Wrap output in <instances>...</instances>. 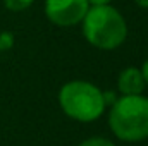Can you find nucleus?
I'll list each match as a JSON object with an SVG mask.
<instances>
[{"label":"nucleus","mask_w":148,"mask_h":146,"mask_svg":"<svg viewBox=\"0 0 148 146\" xmlns=\"http://www.w3.org/2000/svg\"><path fill=\"white\" fill-rule=\"evenodd\" d=\"M112 132L122 141H141L148 138V98L140 95L119 98L109 117Z\"/></svg>","instance_id":"1"},{"label":"nucleus","mask_w":148,"mask_h":146,"mask_svg":"<svg viewBox=\"0 0 148 146\" xmlns=\"http://www.w3.org/2000/svg\"><path fill=\"white\" fill-rule=\"evenodd\" d=\"M83 33L86 40L103 50L122 45L127 35L126 21L110 5H95L83 17Z\"/></svg>","instance_id":"2"},{"label":"nucleus","mask_w":148,"mask_h":146,"mask_svg":"<svg viewBox=\"0 0 148 146\" xmlns=\"http://www.w3.org/2000/svg\"><path fill=\"white\" fill-rule=\"evenodd\" d=\"M62 110L81 122H91L102 115L105 108V95L86 81L67 83L59 95Z\"/></svg>","instance_id":"3"},{"label":"nucleus","mask_w":148,"mask_h":146,"mask_svg":"<svg viewBox=\"0 0 148 146\" xmlns=\"http://www.w3.org/2000/svg\"><path fill=\"white\" fill-rule=\"evenodd\" d=\"M47 17L57 26H73L83 21L88 12L86 0H47Z\"/></svg>","instance_id":"4"},{"label":"nucleus","mask_w":148,"mask_h":146,"mask_svg":"<svg viewBox=\"0 0 148 146\" xmlns=\"http://www.w3.org/2000/svg\"><path fill=\"white\" fill-rule=\"evenodd\" d=\"M145 88V79L141 76V71L136 67H129L119 76V89L122 95L131 96V95H140Z\"/></svg>","instance_id":"5"},{"label":"nucleus","mask_w":148,"mask_h":146,"mask_svg":"<svg viewBox=\"0 0 148 146\" xmlns=\"http://www.w3.org/2000/svg\"><path fill=\"white\" fill-rule=\"evenodd\" d=\"M33 2H35V0H3L5 7H7L9 10H14V12H17V10H24V9L29 7Z\"/></svg>","instance_id":"6"},{"label":"nucleus","mask_w":148,"mask_h":146,"mask_svg":"<svg viewBox=\"0 0 148 146\" xmlns=\"http://www.w3.org/2000/svg\"><path fill=\"white\" fill-rule=\"evenodd\" d=\"M79 146H115V145L110 143L109 139H105V138H91V139L83 141Z\"/></svg>","instance_id":"7"},{"label":"nucleus","mask_w":148,"mask_h":146,"mask_svg":"<svg viewBox=\"0 0 148 146\" xmlns=\"http://www.w3.org/2000/svg\"><path fill=\"white\" fill-rule=\"evenodd\" d=\"M141 76L145 79V83H148V60L143 64V71H141Z\"/></svg>","instance_id":"8"},{"label":"nucleus","mask_w":148,"mask_h":146,"mask_svg":"<svg viewBox=\"0 0 148 146\" xmlns=\"http://www.w3.org/2000/svg\"><path fill=\"white\" fill-rule=\"evenodd\" d=\"M88 3H93V5H107L110 0H86Z\"/></svg>","instance_id":"9"},{"label":"nucleus","mask_w":148,"mask_h":146,"mask_svg":"<svg viewBox=\"0 0 148 146\" xmlns=\"http://www.w3.org/2000/svg\"><path fill=\"white\" fill-rule=\"evenodd\" d=\"M140 7H148V0H134Z\"/></svg>","instance_id":"10"}]
</instances>
